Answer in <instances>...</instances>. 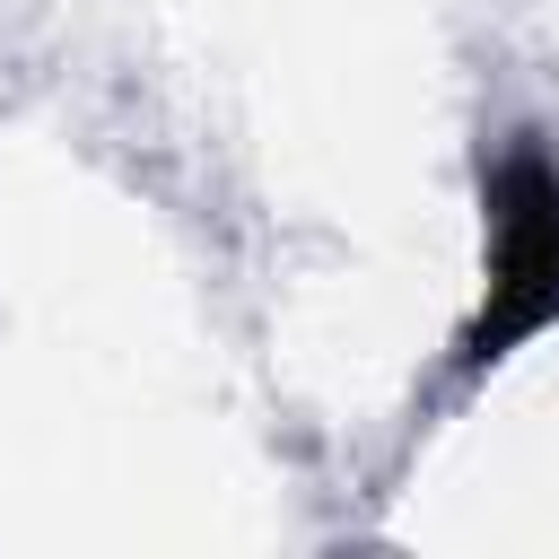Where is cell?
<instances>
[{
  "label": "cell",
  "instance_id": "obj_1",
  "mask_svg": "<svg viewBox=\"0 0 559 559\" xmlns=\"http://www.w3.org/2000/svg\"><path fill=\"white\" fill-rule=\"evenodd\" d=\"M480 227H489V280L454 341V376H480L515 341L559 323V166L533 140H515L480 175Z\"/></svg>",
  "mask_w": 559,
  "mask_h": 559
}]
</instances>
